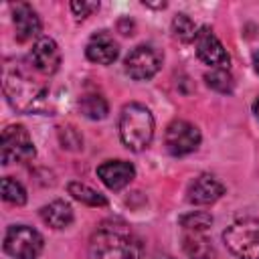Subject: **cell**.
<instances>
[{
    "instance_id": "3957f363",
    "label": "cell",
    "mask_w": 259,
    "mask_h": 259,
    "mask_svg": "<svg viewBox=\"0 0 259 259\" xmlns=\"http://www.w3.org/2000/svg\"><path fill=\"white\" fill-rule=\"evenodd\" d=\"M227 249L237 259H259V219H241L223 233Z\"/></svg>"
},
{
    "instance_id": "4316f807",
    "label": "cell",
    "mask_w": 259,
    "mask_h": 259,
    "mask_svg": "<svg viewBox=\"0 0 259 259\" xmlns=\"http://www.w3.org/2000/svg\"><path fill=\"white\" fill-rule=\"evenodd\" d=\"M253 113L257 115V119H259V97L255 99V103H253Z\"/></svg>"
},
{
    "instance_id": "2e32d148",
    "label": "cell",
    "mask_w": 259,
    "mask_h": 259,
    "mask_svg": "<svg viewBox=\"0 0 259 259\" xmlns=\"http://www.w3.org/2000/svg\"><path fill=\"white\" fill-rule=\"evenodd\" d=\"M40 219L53 229H65L73 223V208L65 200H53L40 208Z\"/></svg>"
},
{
    "instance_id": "8fae6325",
    "label": "cell",
    "mask_w": 259,
    "mask_h": 259,
    "mask_svg": "<svg viewBox=\"0 0 259 259\" xmlns=\"http://www.w3.org/2000/svg\"><path fill=\"white\" fill-rule=\"evenodd\" d=\"M97 176L109 190H121L134 180L136 168L132 162L125 160H107L97 166Z\"/></svg>"
},
{
    "instance_id": "d6986e66",
    "label": "cell",
    "mask_w": 259,
    "mask_h": 259,
    "mask_svg": "<svg viewBox=\"0 0 259 259\" xmlns=\"http://www.w3.org/2000/svg\"><path fill=\"white\" fill-rule=\"evenodd\" d=\"M204 81L210 89H214L219 93H231L235 87V81H233V75L229 73V69H210L204 75Z\"/></svg>"
},
{
    "instance_id": "cb8c5ba5",
    "label": "cell",
    "mask_w": 259,
    "mask_h": 259,
    "mask_svg": "<svg viewBox=\"0 0 259 259\" xmlns=\"http://www.w3.org/2000/svg\"><path fill=\"white\" fill-rule=\"evenodd\" d=\"M97 10H99V2H85V0H81V2H71V12L75 14L77 20H85L87 16H91V14L97 12Z\"/></svg>"
},
{
    "instance_id": "ba28073f",
    "label": "cell",
    "mask_w": 259,
    "mask_h": 259,
    "mask_svg": "<svg viewBox=\"0 0 259 259\" xmlns=\"http://www.w3.org/2000/svg\"><path fill=\"white\" fill-rule=\"evenodd\" d=\"M164 144L172 156H186L200 146V132L186 119H174L166 127Z\"/></svg>"
},
{
    "instance_id": "5bb4252c",
    "label": "cell",
    "mask_w": 259,
    "mask_h": 259,
    "mask_svg": "<svg viewBox=\"0 0 259 259\" xmlns=\"http://www.w3.org/2000/svg\"><path fill=\"white\" fill-rule=\"evenodd\" d=\"M12 22H14V30H16V38L20 42L32 40L40 34V20L36 16V12L32 10V6L20 2L12 8ZM40 38V36H38Z\"/></svg>"
},
{
    "instance_id": "ffe728a7",
    "label": "cell",
    "mask_w": 259,
    "mask_h": 259,
    "mask_svg": "<svg viewBox=\"0 0 259 259\" xmlns=\"http://www.w3.org/2000/svg\"><path fill=\"white\" fill-rule=\"evenodd\" d=\"M172 32H174L182 42H190V40L196 38L198 28H196V24H194V20H192L190 16H186V14L180 12V14H176L174 20H172Z\"/></svg>"
},
{
    "instance_id": "277c9868",
    "label": "cell",
    "mask_w": 259,
    "mask_h": 259,
    "mask_svg": "<svg viewBox=\"0 0 259 259\" xmlns=\"http://www.w3.org/2000/svg\"><path fill=\"white\" fill-rule=\"evenodd\" d=\"M42 235L26 225H12L4 235V251L14 259H36L42 253Z\"/></svg>"
},
{
    "instance_id": "4fadbf2b",
    "label": "cell",
    "mask_w": 259,
    "mask_h": 259,
    "mask_svg": "<svg viewBox=\"0 0 259 259\" xmlns=\"http://www.w3.org/2000/svg\"><path fill=\"white\" fill-rule=\"evenodd\" d=\"M223 192H225L223 182H219L212 174H200V176H196L190 182L188 190H186L188 202H192V204H210V202L219 200L223 196Z\"/></svg>"
},
{
    "instance_id": "8992f818",
    "label": "cell",
    "mask_w": 259,
    "mask_h": 259,
    "mask_svg": "<svg viewBox=\"0 0 259 259\" xmlns=\"http://www.w3.org/2000/svg\"><path fill=\"white\" fill-rule=\"evenodd\" d=\"M34 154H36L34 144L24 125H8L2 132L0 160L4 166L12 164V162H28L34 158Z\"/></svg>"
},
{
    "instance_id": "ac0fdd59",
    "label": "cell",
    "mask_w": 259,
    "mask_h": 259,
    "mask_svg": "<svg viewBox=\"0 0 259 259\" xmlns=\"http://www.w3.org/2000/svg\"><path fill=\"white\" fill-rule=\"evenodd\" d=\"M67 190L75 200H79L87 206H105L107 204V198L103 194H99L97 190H93L91 186H87L83 182H69Z\"/></svg>"
},
{
    "instance_id": "7c38bea8",
    "label": "cell",
    "mask_w": 259,
    "mask_h": 259,
    "mask_svg": "<svg viewBox=\"0 0 259 259\" xmlns=\"http://www.w3.org/2000/svg\"><path fill=\"white\" fill-rule=\"evenodd\" d=\"M85 55L89 61H93L97 65H111L119 55V47L107 30H99V32L91 34V38L87 40Z\"/></svg>"
},
{
    "instance_id": "603a6c76",
    "label": "cell",
    "mask_w": 259,
    "mask_h": 259,
    "mask_svg": "<svg viewBox=\"0 0 259 259\" xmlns=\"http://www.w3.org/2000/svg\"><path fill=\"white\" fill-rule=\"evenodd\" d=\"M59 140H61L63 148H67V150H81L83 148V138L73 125H63L59 130Z\"/></svg>"
},
{
    "instance_id": "7a4b0ae2",
    "label": "cell",
    "mask_w": 259,
    "mask_h": 259,
    "mask_svg": "<svg viewBox=\"0 0 259 259\" xmlns=\"http://www.w3.org/2000/svg\"><path fill=\"white\" fill-rule=\"evenodd\" d=\"M4 93L14 109L20 111H38L42 107L47 89L38 85L22 69H6L4 73Z\"/></svg>"
},
{
    "instance_id": "44dd1931",
    "label": "cell",
    "mask_w": 259,
    "mask_h": 259,
    "mask_svg": "<svg viewBox=\"0 0 259 259\" xmlns=\"http://www.w3.org/2000/svg\"><path fill=\"white\" fill-rule=\"evenodd\" d=\"M2 198L14 206H20L26 202V190L20 182L6 176V178H2Z\"/></svg>"
},
{
    "instance_id": "52a82bcc",
    "label": "cell",
    "mask_w": 259,
    "mask_h": 259,
    "mask_svg": "<svg viewBox=\"0 0 259 259\" xmlns=\"http://www.w3.org/2000/svg\"><path fill=\"white\" fill-rule=\"evenodd\" d=\"M160 67H162V55L152 45H138L136 49L130 51V55L123 61L125 73L136 81L152 79L160 71Z\"/></svg>"
},
{
    "instance_id": "30bf717a",
    "label": "cell",
    "mask_w": 259,
    "mask_h": 259,
    "mask_svg": "<svg viewBox=\"0 0 259 259\" xmlns=\"http://www.w3.org/2000/svg\"><path fill=\"white\" fill-rule=\"evenodd\" d=\"M30 63L42 75H53L61 65V51L51 36H40L30 49Z\"/></svg>"
},
{
    "instance_id": "e0dca14e",
    "label": "cell",
    "mask_w": 259,
    "mask_h": 259,
    "mask_svg": "<svg viewBox=\"0 0 259 259\" xmlns=\"http://www.w3.org/2000/svg\"><path fill=\"white\" fill-rule=\"evenodd\" d=\"M79 109L89 119H103L109 113V105L103 95L99 93H85L79 99Z\"/></svg>"
},
{
    "instance_id": "5b68a950",
    "label": "cell",
    "mask_w": 259,
    "mask_h": 259,
    "mask_svg": "<svg viewBox=\"0 0 259 259\" xmlns=\"http://www.w3.org/2000/svg\"><path fill=\"white\" fill-rule=\"evenodd\" d=\"M134 245L130 237L111 231V229H99L91 237L89 255L91 259H132L136 257Z\"/></svg>"
},
{
    "instance_id": "7402d4cb",
    "label": "cell",
    "mask_w": 259,
    "mask_h": 259,
    "mask_svg": "<svg viewBox=\"0 0 259 259\" xmlns=\"http://www.w3.org/2000/svg\"><path fill=\"white\" fill-rule=\"evenodd\" d=\"M180 225L184 231H200V233H206L208 227L212 225V217L204 210H194L190 214H184L180 217Z\"/></svg>"
},
{
    "instance_id": "d4e9b609",
    "label": "cell",
    "mask_w": 259,
    "mask_h": 259,
    "mask_svg": "<svg viewBox=\"0 0 259 259\" xmlns=\"http://www.w3.org/2000/svg\"><path fill=\"white\" fill-rule=\"evenodd\" d=\"M144 6H154V8H166V2H146V0H144Z\"/></svg>"
},
{
    "instance_id": "9a60e30c",
    "label": "cell",
    "mask_w": 259,
    "mask_h": 259,
    "mask_svg": "<svg viewBox=\"0 0 259 259\" xmlns=\"http://www.w3.org/2000/svg\"><path fill=\"white\" fill-rule=\"evenodd\" d=\"M182 249L188 255V259H212L214 247L206 233L200 231H184L182 237Z\"/></svg>"
},
{
    "instance_id": "484cf974",
    "label": "cell",
    "mask_w": 259,
    "mask_h": 259,
    "mask_svg": "<svg viewBox=\"0 0 259 259\" xmlns=\"http://www.w3.org/2000/svg\"><path fill=\"white\" fill-rule=\"evenodd\" d=\"M253 67H255V71L259 73V51L253 53Z\"/></svg>"
},
{
    "instance_id": "9c48e42d",
    "label": "cell",
    "mask_w": 259,
    "mask_h": 259,
    "mask_svg": "<svg viewBox=\"0 0 259 259\" xmlns=\"http://www.w3.org/2000/svg\"><path fill=\"white\" fill-rule=\"evenodd\" d=\"M194 49H196V57L204 65H210L212 69H227L229 63H231V57L225 51L223 42L206 26L204 28H198V34L194 38Z\"/></svg>"
},
{
    "instance_id": "6da1fadb",
    "label": "cell",
    "mask_w": 259,
    "mask_h": 259,
    "mask_svg": "<svg viewBox=\"0 0 259 259\" xmlns=\"http://www.w3.org/2000/svg\"><path fill=\"white\" fill-rule=\"evenodd\" d=\"M119 138L132 152H142L154 138V115L142 103H127L119 115Z\"/></svg>"
}]
</instances>
